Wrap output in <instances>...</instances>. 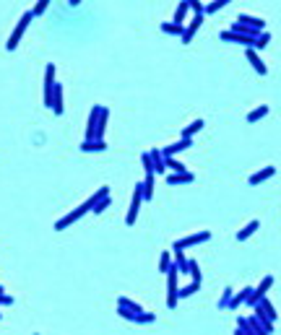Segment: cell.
Masks as SVG:
<instances>
[{
	"mask_svg": "<svg viewBox=\"0 0 281 335\" xmlns=\"http://www.w3.org/2000/svg\"><path fill=\"white\" fill-rule=\"evenodd\" d=\"M107 195H110V185H102V187H99L96 190V193L92 195V197H86V200L84 203H81L78 208H76V211H70L68 216H62V219L55 223V231H65L68 229V226H73L78 219H81V216H86L89 211H92V208L99 203V200H102V197H107Z\"/></svg>",
	"mask_w": 281,
	"mask_h": 335,
	"instance_id": "1",
	"label": "cell"
},
{
	"mask_svg": "<svg viewBox=\"0 0 281 335\" xmlns=\"http://www.w3.org/2000/svg\"><path fill=\"white\" fill-rule=\"evenodd\" d=\"M31 19H34V11H26V13L21 16V19H19V24H16V29L11 31V37H8V42H5V50H8V52H13L16 47H19V42H21V37H24V31L29 29Z\"/></svg>",
	"mask_w": 281,
	"mask_h": 335,
	"instance_id": "2",
	"label": "cell"
},
{
	"mask_svg": "<svg viewBox=\"0 0 281 335\" xmlns=\"http://www.w3.org/2000/svg\"><path fill=\"white\" fill-rule=\"evenodd\" d=\"M177 278H180V270H177V265H172L169 270H167V307L169 309H175L177 307V302H180V286H177Z\"/></svg>",
	"mask_w": 281,
	"mask_h": 335,
	"instance_id": "3",
	"label": "cell"
},
{
	"mask_svg": "<svg viewBox=\"0 0 281 335\" xmlns=\"http://www.w3.org/2000/svg\"><path fill=\"white\" fill-rule=\"evenodd\" d=\"M141 200H143V182H135V187H133V200H130V208H128V216H125V223H128V226H133L135 221H138Z\"/></svg>",
	"mask_w": 281,
	"mask_h": 335,
	"instance_id": "4",
	"label": "cell"
},
{
	"mask_svg": "<svg viewBox=\"0 0 281 335\" xmlns=\"http://www.w3.org/2000/svg\"><path fill=\"white\" fill-rule=\"evenodd\" d=\"M271 286H274V276L268 273V276H263V278H260V283L250 291V296H248V302H245V304H252V307H255V304L260 302V299L268 294V288H271Z\"/></svg>",
	"mask_w": 281,
	"mask_h": 335,
	"instance_id": "5",
	"label": "cell"
},
{
	"mask_svg": "<svg viewBox=\"0 0 281 335\" xmlns=\"http://www.w3.org/2000/svg\"><path fill=\"white\" fill-rule=\"evenodd\" d=\"M55 84H58V81H55V65L50 62V65L44 68V107H50V110H52V94H55Z\"/></svg>",
	"mask_w": 281,
	"mask_h": 335,
	"instance_id": "6",
	"label": "cell"
},
{
	"mask_svg": "<svg viewBox=\"0 0 281 335\" xmlns=\"http://www.w3.org/2000/svg\"><path fill=\"white\" fill-rule=\"evenodd\" d=\"M211 239V231H198V234H190V237H183V239H177L175 244H172V250H187V247H195V244H201V242H208Z\"/></svg>",
	"mask_w": 281,
	"mask_h": 335,
	"instance_id": "7",
	"label": "cell"
},
{
	"mask_svg": "<svg viewBox=\"0 0 281 335\" xmlns=\"http://www.w3.org/2000/svg\"><path fill=\"white\" fill-rule=\"evenodd\" d=\"M203 16H206V13H195L193 19H190V21L185 24V31H183V44H190V42H193V37L198 34V29H201V24H203Z\"/></svg>",
	"mask_w": 281,
	"mask_h": 335,
	"instance_id": "8",
	"label": "cell"
},
{
	"mask_svg": "<svg viewBox=\"0 0 281 335\" xmlns=\"http://www.w3.org/2000/svg\"><path fill=\"white\" fill-rule=\"evenodd\" d=\"M221 42H237V44H245V47H255V37H248V34H237V31H221L219 34Z\"/></svg>",
	"mask_w": 281,
	"mask_h": 335,
	"instance_id": "9",
	"label": "cell"
},
{
	"mask_svg": "<svg viewBox=\"0 0 281 335\" xmlns=\"http://www.w3.org/2000/svg\"><path fill=\"white\" fill-rule=\"evenodd\" d=\"M245 57L250 60V65L255 68V73H258V76H266V73H268L266 62L260 60V55H258V52H255V47H245Z\"/></svg>",
	"mask_w": 281,
	"mask_h": 335,
	"instance_id": "10",
	"label": "cell"
},
{
	"mask_svg": "<svg viewBox=\"0 0 281 335\" xmlns=\"http://www.w3.org/2000/svg\"><path fill=\"white\" fill-rule=\"evenodd\" d=\"M99 112L102 107H92V114H89V122H86V138L84 140H96V122H99Z\"/></svg>",
	"mask_w": 281,
	"mask_h": 335,
	"instance_id": "11",
	"label": "cell"
},
{
	"mask_svg": "<svg viewBox=\"0 0 281 335\" xmlns=\"http://www.w3.org/2000/svg\"><path fill=\"white\" fill-rule=\"evenodd\" d=\"M255 314H258V317H263V320H271V322L276 320V309H274V304H271L266 296H263L260 302L255 304Z\"/></svg>",
	"mask_w": 281,
	"mask_h": 335,
	"instance_id": "12",
	"label": "cell"
},
{
	"mask_svg": "<svg viewBox=\"0 0 281 335\" xmlns=\"http://www.w3.org/2000/svg\"><path fill=\"white\" fill-rule=\"evenodd\" d=\"M190 146H193V138H180L177 143H172V146L161 148V153H164V159H167V156H177L180 151H185V148H190Z\"/></svg>",
	"mask_w": 281,
	"mask_h": 335,
	"instance_id": "13",
	"label": "cell"
},
{
	"mask_svg": "<svg viewBox=\"0 0 281 335\" xmlns=\"http://www.w3.org/2000/svg\"><path fill=\"white\" fill-rule=\"evenodd\" d=\"M274 174H276V167H271V164H268L266 169H260V171H255V174H252V177L248 179V182H250L252 187H258L260 182H266V179H271V177H274Z\"/></svg>",
	"mask_w": 281,
	"mask_h": 335,
	"instance_id": "14",
	"label": "cell"
},
{
	"mask_svg": "<svg viewBox=\"0 0 281 335\" xmlns=\"http://www.w3.org/2000/svg\"><path fill=\"white\" fill-rule=\"evenodd\" d=\"M193 179H195L193 171H172L167 177V185H190Z\"/></svg>",
	"mask_w": 281,
	"mask_h": 335,
	"instance_id": "15",
	"label": "cell"
},
{
	"mask_svg": "<svg viewBox=\"0 0 281 335\" xmlns=\"http://www.w3.org/2000/svg\"><path fill=\"white\" fill-rule=\"evenodd\" d=\"M149 153H151L154 174H161V171H167V161H164V153H161V148H154V151H149Z\"/></svg>",
	"mask_w": 281,
	"mask_h": 335,
	"instance_id": "16",
	"label": "cell"
},
{
	"mask_svg": "<svg viewBox=\"0 0 281 335\" xmlns=\"http://www.w3.org/2000/svg\"><path fill=\"white\" fill-rule=\"evenodd\" d=\"M237 21H240V24H248V26H252V29H258V31H266V21H263V19H258V16L240 13V16H237Z\"/></svg>",
	"mask_w": 281,
	"mask_h": 335,
	"instance_id": "17",
	"label": "cell"
},
{
	"mask_svg": "<svg viewBox=\"0 0 281 335\" xmlns=\"http://www.w3.org/2000/svg\"><path fill=\"white\" fill-rule=\"evenodd\" d=\"M159 26H161L164 34H169V37H183V31H185V24H175V21H164Z\"/></svg>",
	"mask_w": 281,
	"mask_h": 335,
	"instance_id": "18",
	"label": "cell"
},
{
	"mask_svg": "<svg viewBox=\"0 0 281 335\" xmlns=\"http://www.w3.org/2000/svg\"><path fill=\"white\" fill-rule=\"evenodd\" d=\"M52 112H55L58 117L65 112V107H62V86L55 84V94H52Z\"/></svg>",
	"mask_w": 281,
	"mask_h": 335,
	"instance_id": "19",
	"label": "cell"
},
{
	"mask_svg": "<svg viewBox=\"0 0 281 335\" xmlns=\"http://www.w3.org/2000/svg\"><path fill=\"white\" fill-rule=\"evenodd\" d=\"M203 128H206V122H203V120H193V122L187 125V128H183L180 138H193V135H195V133H201Z\"/></svg>",
	"mask_w": 281,
	"mask_h": 335,
	"instance_id": "20",
	"label": "cell"
},
{
	"mask_svg": "<svg viewBox=\"0 0 281 335\" xmlns=\"http://www.w3.org/2000/svg\"><path fill=\"white\" fill-rule=\"evenodd\" d=\"M107 120H110V110H107V107H102V112H99V122H96V138H99V140H104Z\"/></svg>",
	"mask_w": 281,
	"mask_h": 335,
	"instance_id": "21",
	"label": "cell"
},
{
	"mask_svg": "<svg viewBox=\"0 0 281 335\" xmlns=\"http://www.w3.org/2000/svg\"><path fill=\"white\" fill-rule=\"evenodd\" d=\"M260 229V221H250L248 226H242V229L237 231V242H245L248 237H252V234H255Z\"/></svg>",
	"mask_w": 281,
	"mask_h": 335,
	"instance_id": "22",
	"label": "cell"
},
{
	"mask_svg": "<svg viewBox=\"0 0 281 335\" xmlns=\"http://www.w3.org/2000/svg\"><path fill=\"white\" fill-rule=\"evenodd\" d=\"M187 11H190V3H187V0H180L177 8H175V19H172V21H175V24H185Z\"/></svg>",
	"mask_w": 281,
	"mask_h": 335,
	"instance_id": "23",
	"label": "cell"
},
{
	"mask_svg": "<svg viewBox=\"0 0 281 335\" xmlns=\"http://www.w3.org/2000/svg\"><path fill=\"white\" fill-rule=\"evenodd\" d=\"M154 197V171H146L143 177V200H151Z\"/></svg>",
	"mask_w": 281,
	"mask_h": 335,
	"instance_id": "24",
	"label": "cell"
},
{
	"mask_svg": "<svg viewBox=\"0 0 281 335\" xmlns=\"http://www.w3.org/2000/svg\"><path fill=\"white\" fill-rule=\"evenodd\" d=\"M107 148V143L104 140H84V143H81V151H84V153H92V151H104Z\"/></svg>",
	"mask_w": 281,
	"mask_h": 335,
	"instance_id": "25",
	"label": "cell"
},
{
	"mask_svg": "<svg viewBox=\"0 0 281 335\" xmlns=\"http://www.w3.org/2000/svg\"><path fill=\"white\" fill-rule=\"evenodd\" d=\"M266 114H268V104H260V107H255V110H252V112L248 114V122H250V125H255V122H260Z\"/></svg>",
	"mask_w": 281,
	"mask_h": 335,
	"instance_id": "26",
	"label": "cell"
},
{
	"mask_svg": "<svg viewBox=\"0 0 281 335\" xmlns=\"http://www.w3.org/2000/svg\"><path fill=\"white\" fill-rule=\"evenodd\" d=\"M250 291H252V288H250V286H245V288H242L240 294H234V296H232V302H229V309H237V307H240L242 302H248V296H250Z\"/></svg>",
	"mask_w": 281,
	"mask_h": 335,
	"instance_id": "27",
	"label": "cell"
},
{
	"mask_svg": "<svg viewBox=\"0 0 281 335\" xmlns=\"http://www.w3.org/2000/svg\"><path fill=\"white\" fill-rule=\"evenodd\" d=\"M198 288H201V280H193V283H187V286H183L180 288V299H187V296H193Z\"/></svg>",
	"mask_w": 281,
	"mask_h": 335,
	"instance_id": "28",
	"label": "cell"
},
{
	"mask_svg": "<svg viewBox=\"0 0 281 335\" xmlns=\"http://www.w3.org/2000/svg\"><path fill=\"white\" fill-rule=\"evenodd\" d=\"M169 268H172V252H161V257H159V273H167Z\"/></svg>",
	"mask_w": 281,
	"mask_h": 335,
	"instance_id": "29",
	"label": "cell"
},
{
	"mask_svg": "<svg viewBox=\"0 0 281 335\" xmlns=\"http://www.w3.org/2000/svg\"><path fill=\"white\" fill-rule=\"evenodd\" d=\"M164 161H167V169H172V171H187V167L183 164V161H177L175 156H167Z\"/></svg>",
	"mask_w": 281,
	"mask_h": 335,
	"instance_id": "30",
	"label": "cell"
},
{
	"mask_svg": "<svg viewBox=\"0 0 281 335\" xmlns=\"http://www.w3.org/2000/svg\"><path fill=\"white\" fill-rule=\"evenodd\" d=\"M268 42H271V34L268 31H260L258 37H255V50H266Z\"/></svg>",
	"mask_w": 281,
	"mask_h": 335,
	"instance_id": "31",
	"label": "cell"
},
{
	"mask_svg": "<svg viewBox=\"0 0 281 335\" xmlns=\"http://www.w3.org/2000/svg\"><path fill=\"white\" fill-rule=\"evenodd\" d=\"M232 0H214V3H208L206 5V13H216V11H221L224 5H229Z\"/></svg>",
	"mask_w": 281,
	"mask_h": 335,
	"instance_id": "32",
	"label": "cell"
},
{
	"mask_svg": "<svg viewBox=\"0 0 281 335\" xmlns=\"http://www.w3.org/2000/svg\"><path fill=\"white\" fill-rule=\"evenodd\" d=\"M187 273H190V278H193V280H201V265H198L195 260H190L187 262Z\"/></svg>",
	"mask_w": 281,
	"mask_h": 335,
	"instance_id": "33",
	"label": "cell"
},
{
	"mask_svg": "<svg viewBox=\"0 0 281 335\" xmlns=\"http://www.w3.org/2000/svg\"><path fill=\"white\" fill-rule=\"evenodd\" d=\"M110 203H112V197H110V195L102 197V200H99V203L92 208V213H96V216H99V213H104V208H110Z\"/></svg>",
	"mask_w": 281,
	"mask_h": 335,
	"instance_id": "34",
	"label": "cell"
},
{
	"mask_svg": "<svg viewBox=\"0 0 281 335\" xmlns=\"http://www.w3.org/2000/svg\"><path fill=\"white\" fill-rule=\"evenodd\" d=\"M232 294H234V291H232L229 286H226V288H224V294H221V299H219V304H216V307H219V309H224V307H229V302H232Z\"/></svg>",
	"mask_w": 281,
	"mask_h": 335,
	"instance_id": "35",
	"label": "cell"
},
{
	"mask_svg": "<svg viewBox=\"0 0 281 335\" xmlns=\"http://www.w3.org/2000/svg\"><path fill=\"white\" fill-rule=\"evenodd\" d=\"M50 3H52V0H37V5L31 8V11H34V16H42V13H44V11H47V8H50Z\"/></svg>",
	"mask_w": 281,
	"mask_h": 335,
	"instance_id": "36",
	"label": "cell"
},
{
	"mask_svg": "<svg viewBox=\"0 0 281 335\" xmlns=\"http://www.w3.org/2000/svg\"><path fill=\"white\" fill-rule=\"evenodd\" d=\"M187 3H190V8H193L195 13H206V5L201 3V0H187Z\"/></svg>",
	"mask_w": 281,
	"mask_h": 335,
	"instance_id": "37",
	"label": "cell"
},
{
	"mask_svg": "<svg viewBox=\"0 0 281 335\" xmlns=\"http://www.w3.org/2000/svg\"><path fill=\"white\" fill-rule=\"evenodd\" d=\"M141 161H143V171H154V164H151V153H143V156H141Z\"/></svg>",
	"mask_w": 281,
	"mask_h": 335,
	"instance_id": "38",
	"label": "cell"
},
{
	"mask_svg": "<svg viewBox=\"0 0 281 335\" xmlns=\"http://www.w3.org/2000/svg\"><path fill=\"white\" fill-rule=\"evenodd\" d=\"M68 3H70V5H73V8H76V5L81 3V0H68Z\"/></svg>",
	"mask_w": 281,
	"mask_h": 335,
	"instance_id": "39",
	"label": "cell"
},
{
	"mask_svg": "<svg viewBox=\"0 0 281 335\" xmlns=\"http://www.w3.org/2000/svg\"><path fill=\"white\" fill-rule=\"evenodd\" d=\"M0 317H3V314H0Z\"/></svg>",
	"mask_w": 281,
	"mask_h": 335,
	"instance_id": "40",
	"label": "cell"
}]
</instances>
